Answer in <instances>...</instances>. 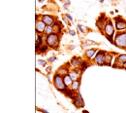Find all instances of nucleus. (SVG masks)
Wrapping results in <instances>:
<instances>
[{"instance_id": "1", "label": "nucleus", "mask_w": 126, "mask_h": 113, "mask_svg": "<svg viewBox=\"0 0 126 113\" xmlns=\"http://www.w3.org/2000/svg\"><path fill=\"white\" fill-rule=\"evenodd\" d=\"M114 44L117 47H122L126 48V32L118 34L114 40Z\"/></svg>"}, {"instance_id": "2", "label": "nucleus", "mask_w": 126, "mask_h": 113, "mask_svg": "<svg viewBox=\"0 0 126 113\" xmlns=\"http://www.w3.org/2000/svg\"><path fill=\"white\" fill-rule=\"evenodd\" d=\"M105 33H106L107 38L112 43V35H113V33H114V29H113V26H112V24H111L110 23H108L106 24Z\"/></svg>"}, {"instance_id": "3", "label": "nucleus", "mask_w": 126, "mask_h": 113, "mask_svg": "<svg viewBox=\"0 0 126 113\" xmlns=\"http://www.w3.org/2000/svg\"><path fill=\"white\" fill-rule=\"evenodd\" d=\"M53 82H54V85H55L56 89H58V90H60V91H63V90H64L65 84H64V82H63V79H61V77H60L58 74H56V75L54 76Z\"/></svg>"}, {"instance_id": "4", "label": "nucleus", "mask_w": 126, "mask_h": 113, "mask_svg": "<svg viewBox=\"0 0 126 113\" xmlns=\"http://www.w3.org/2000/svg\"><path fill=\"white\" fill-rule=\"evenodd\" d=\"M47 45L54 47L58 43V36L56 34H49L47 37Z\"/></svg>"}, {"instance_id": "5", "label": "nucleus", "mask_w": 126, "mask_h": 113, "mask_svg": "<svg viewBox=\"0 0 126 113\" xmlns=\"http://www.w3.org/2000/svg\"><path fill=\"white\" fill-rule=\"evenodd\" d=\"M104 60H105V53L103 51H99L96 58H95V62L99 65H104V64H105Z\"/></svg>"}, {"instance_id": "6", "label": "nucleus", "mask_w": 126, "mask_h": 113, "mask_svg": "<svg viewBox=\"0 0 126 113\" xmlns=\"http://www.w3.org/2000/svg\"><path fill=\"white\" fill-rule=\"evenodd\" d=\"M115 25L118 30H123L126 28V22L122 19H115Z\"/></svg>"}, {"instance_id": "7", "label": "nucleus", "mask_w": 126, "mask_h": 113, "mask_svg": "<svg viewBox=\"0 0 126 113\" xmlns=\"http://www.w3.org/2000/svg\"><path fill=\"white\" fill-rule=\"evenodd\" d=\"M45 23L43 21H37L36 23V31L37 32H43L45 31Z\"/></svg>"}, {"instance_id": "8", "label": "nucleus", "mask_w": 126, "mask_h": 113, "mask_svg": "<svg viewBox=\"0 0 126 113\" xmlns=\"http://www.w3.org/2000/svg\"><path fill=\"white\" fill-rule=\"evenodd\" d=\"M74 103H75V105H76L77 107H81V106H83V100H82L81 97H80V96H78V97L75 98Z\"/></svg>"}, {"instance_id": "9", "label": "nucleus", "mask_w": 126, "mask_h": 113, "mask_svg": "<svg viewBox=\"0 0 126 113\" xmlns=\"http://www.w3.org/2000/svg\"><path fill=\"white\" fill-rule=\"evenodd\" d=\"M43 22L45 23H47V25H51L52 23H53V20H52L51 17L49 16H43Z\"/></svg>"}, {"instance_id": "10", "label": "nucleus", "mask_w": 126, "mask_h": 113, "mask_svg": "<svg viewBox=\"0 0 126 113\" xmlns=\"http://www.w3.org/2000/svg\"><path fill=\"white\" fill-rule=\"evenodd\" d=\"M63 82H64V84H65L66 87H68V86H70L71 84H73V83H72V79H71V77H70L69 75H65V76L63 77Z\"/></svg>"}, {"instance_id": "11", "label": "nucleus", "mask_w": 126, "mask_h": 113, "mask_svg": "<svg viewBox=\"0 0 126 113\" xmlns=\"http://www.w3.org/2000/svg\"><path fill=\"white\" fill-rule=\"evenodd\" d=\"M95 52H96L95 49H89V50H87V51L85 52V55H86V57H87L88 59H91V58L94 56Z\"/></svg>"}, {"instance_id": "12", "label": "nucleus", "mask_w": 126, "mask_h": 113, "mask_svg": "<svg viewBox=\"0 0 126 113\" xmlns=\"http://www.w3.org/2000/svg\"><path fill=\"white\" fill-rule=\"evenodd\" d=\"M103 25H104V15H102L101 18H100V19L98 20V22H97V26H98L99 29H102Z\"/></svg>"}, {"instance_id": "13", "label": "nucleus", "mask_w": 126, "mask_h": 113, "mask_svg": "<svg viewBox=\"0 0 126 113\" xmlns=\"http://www.w3.org/2000/svg\"><path fill=\"white\" fill-rule=\"evenodd\" d=\"M111 59H112V57H111V56L107 55V56L105 57V60H104L105 64H108V65H110V61H111Z\"/></svg>"}, {"instance_id": "14", "label": "nucleus", "mask_w": 126, "mask_h": 113, "mask_svg": "<svg viewBox=\"0 0 126 113\" xmlns=\"http://www.w3.org/2000/svg\"><path fill=\"white\" fill-rule=\"evenodd\" d=\"M72 86H73V90H78V89H79V80L74 81L73 84H72Z\"/></svg>"}, {"instance_id": "15", "label": "nucleus", "mask_w": 126, "mask_h": 113, "mask_svg": "<svg viewBox=\"0 0 126 113\" xmlns=\"http://www.w3.org/2000/svg\"><path fill=\"white\" fill-rule=\"evenodd\" d=\"M41 43H42V38H41V36L37 35V43H36V49L37 50L39 48V46L41 45Z\"/></svg>"}, {"instance_id": "16", "label": "nucleus", "mask_w": 126, "mask_h": 113, "mask_svg": "<svg viewBox=\"0 0 126 113\" xmlns=\"http://www.w3.org/2000/svg\"><path fill=\"white\" fill-rule=\"evenodd\" d=\"M62 92H63V93H65V94H66L68 97H73V92H72V91H70V90H67V89H66V90L64 89Z\"/></svg>"}, {"instance_id": "17", "label": "nucleus", "mask_w": 126, "mask_h": 113, "mask_svg": "<svg viewBox=\"0 0 126 113\" xmlns=\"http://www.w3.org/2000/svg\"><path fill=\"white\" fill-rule=\"evenodd\" d=\"M51 32H52V26H51V25H47V28H46V33H47V35H49Z\"/></svg>"}, {"instance_id": "18", "label": "nucleus", "mask_w": 126, "mask_h": 113, "mask_svg": "<svg viewBox=\"0 0 126 113\" xmlns=\"http://www.w3.org/2000/svg\"><path fill=\"white\" fill-rule=\"evenodd\" d=\"M69 76L71 77V79L73 81H76L78 80V77H77V75L74 73V72H70V74H69Z\"/></svg>"}, {"instance_id": "19", "label": "nucleus", "mask_w": 126, "mask_h": 113, "mask_svg": "<svg viewBox=\"0 0 126 113\" xmlns=\"http://www.w3.org/2000/svg\"><path fill=\"white\" fill-rule=\"evenodd\" d=\"M118 61L125 63L126 62V55H120V56L118 57Z\"/></svg>"}, {"instance_id": "20", "label": "nucleus", "mask_w": 126, "mask_h": 113, "mask_svg": "<svg viewBox=\"0 0 126 113\" xmlns=\"http://www.w3.org/2000/svg\"><path fill=\"white\" fill-rule=\"evenodd\" d=\"M38 64L41 65H43V66H45L46 65V61H42V60H39L38 61Z\"/></svg>"}, {"instance_id": "21", "label": "nucleus", "mask_w": 126, "mask_h": 113, "mask_svg": "<svg viewBox=\"0 0 126 113\" xmlns=\"http://www.w3.org/2000/svg\"><path fill=\"white\" fill-rule=\"evenodd\" d=\"M47 46H43V47L41 48V52H42V53H43V52H46V51H47Z\"/></svg>"}, {"instance_id": "22", "label": "nucleus", "mask_w": 126, "mask_h": 113, "mask_svg": "<svg viewBox=\"0 0 126 113\" xmlns=\"http://www.w3.org/2000/svg\"><path fill=\"white\" fill-rule=\"evenodd\" d=\"M66 71H67L66 69H59V70H58V72H59V74H63V73H65Z\"/></svg>"}, {"instance_id": "23", "label": "nucleus", "mask_w": 126, "mask_h": 113, "mask_svg": "<svg viewBox=\"0 0 126 113\" xmlns=\"http://www.w3.org/2000/svg\"><path fill=\"white\" fill-rule=\"evenodd\" d=\"M69 33H70V35H72V36H75V35H76V32H75L74 30H70Z\"/></svg>"}, {"instance_id": "24", "label": "nucleus", "mask_w": 126, "mask_h": 113, "mask_svg": "<svg viewBox=\"0 0 126 113\" xmlns=\"http://www.w3.org/2000/svg\"><path fill=\"white\" fill-rule=\"evenodd\" d=\"M55 60H56V59H55V58H54V57H53V58H49V60H48V61H49V62H50V63H52V62H54V61H55Z\"/></svg>"}, {"instance_id": "25", "label": "nucleus", "mask_w": 126, "mask_h": 113, "mask_svg": "<svg viewBox=\"0 0 126 113\" xmlns=\"http://www.w3.org/2000/svg\"><path fill=\"white\" fill-rule=\"evenodd\" d=\"M66 17H67V18H68V20H70V21H72V20H73V18L70 16L69 14H67V15H66Z\"/></svg>"}, {"instance_id": "26", "label": "nucleus", "mask_w": 126, "mask_h": 113, "mask_svg": "<svg viewBox=\"0 0 126 113\" xmlns=\"http://www.w3.org/2000/svg\"><path fill=\"white\" fill-rule=\"evenodd\" d=\"M78 27H79V30H80V31H83V28H82V27H81V26H80V25H78Z\"/></svg>"}, {"instance_id": "27", "label": "nucleus", "mask_w": 126, "mask_h": 113, "mask_svg": "<svg viewBox=\"0 0 126 113\" xmlns=\"http://www.w3.org/2000/svg\"><path fill=\"white\" fill-rule=\"evenodd\" d=\"M123 68H125L126 69V62L125 63H123Z\"/></svg>"}, {"instance_id": "28", "label": "nucleus", "mask_w": 126, "mask_h": 113, "mask_svg": "<svg viewBox=\"0 0 126 113\" xmlns=\"http://www.w3.org/2000/svg\"><path fill=\"white\" fill-rule=\"evenodd\" d=\"M63 20H64V22H65V23H68V20H67V19H66V18H64V19H63Z\"/></svg>"}, {"instance_id": "29", "label": "nucleus", "mask_w": 126, "mask_h": 113, "mask_svg": "<svg viewBox=\"0 0 126 113\" xmlns=\"http://www.w3.org/2000/svg\"><path fill=\"white\" fill-rule=\"evenodd\" d=\"M42 111H43V112H44V113H48V112H47V110H45V109H43Z\"/></svg>"}, {"instance_id": "30", "label": "nucleus", "mask_w": 126, "mask_h": 113, "mask_svg": "<svg viewBox=\"0 0 126 113\" xmlns=\"http://www.w3.org/2000/svg\"><path fill=\"white\" fill-rule=\"evenodd\" d=\"M66 3H67V4H70V1H69V0H66Z\"/></svg>"}, {"instance_id": "31", "label": "nucleus", "mask_w": 126, "mask_h": 113, "mask_svg": "<svg viewBox=\"0 0 126 113\" xmlns=\"http://www.w3.org/2000/svg\"><path fill=\"white\" fill-rule=\"evenodd\" d=\"M83 113H88V112H87L86 110H84V111H83Z\"/></svg>"}, {"instance_id": "32", "label": "nucleus", "mask_w": 126, "mask_h": 113, "mask_svg": "<svg viewBox=\"0 0 126 113\" xmlns=\"http://www.w3.org/2000/svg\"><path fill=\"white\" fill-rule=\"evenodd\" d=\"M39 1H40V2H44V0H39Z\"/></svg>"}]
</instances>
